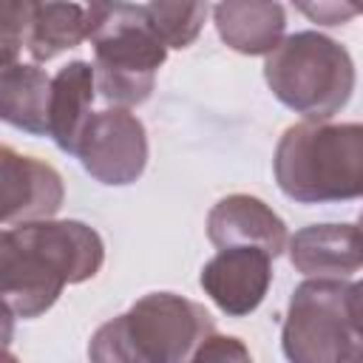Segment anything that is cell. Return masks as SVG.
<instances>
[{
	"label": "cell",
	"mask_w": 363,
	"mask_h": 363,
	"mask_svg": "<svg viewBox=\"0 0 363 363\" xmlns=\"http://www.w3.org/2000/svg\"><path fill=\"white\" fill-rule=\"evenodd\" d=\"M105 264V244L85 221H31L0 235V295L6 315L40 318L68 284L91 281Z\"/></svg>",
	"instance_id": "1"
},
{
	"label": "cell",
	"mask_w": 363,
	"mask_h": 363,
	"mask_svg": "<svg viewBox=\"0 0 363 363\" xmlns=\"http://www.w3.org/2000/svg\"><path fill=\"white\" fill-rule=\"evenodd\" d=\"M216 332L210 312L176 292H147L88 340L91 363H190Z\"/></svg>",
	"instance_id": "2"
},
{
	"label": "cell",
	"mask_w": 363,
	"mask_h": 363,
	"mask_svg": "<svg viewBox=\"0 0 363 363\" xmlns=\"http://www.w3.org/2000/svg\"><path fill=\"white\" fill-rule=\"evenodd\" d=\"M275 182L298 204L363 199V122H298L275 147Z\"/></svg>",
	"instance_id": "3"
},
{
	"label": "cell",
	"mask_w": 363,
	"mask_h": 363,
	"mask_svg": "<svg viewBox=\"0 0 363 363\" xmlns=\"http://www.w3.org/2000/svg\"><path fill=\"white\" fill-rule=\"evenodd\" d=\"M88 40L94 45V77L102 99L116 108L142 105L167 60V45L150 26L145 6L91 3Z\"/></svg>",
	"instance_id": "4"
},
{
	"label": "cell",
	"mask_w": 363,
	"mask_h": 363,
	"mask_svg": "<svg viewBox=\"0 0 363 363\" xmlns=\"http://www.w3.org/2000/svg\"><path fill=\"white\" fill-rule=\"evenodd\" d=\"M264 79L281 105L306 122H326L352 99L354 62L337 40L298 31L267 57Z\"/></svg>",
	"instance_id": "5"
},
{
	"label": "cell",
	"mask_w": 363,
	"mask_h": 363,
	"mask_svg": "<svg viewBox=\"0 0 363 363\" xmlns=\"http://www.w3.org/2000/svg\"><path fill=\"white\" fill-rule=\"evenodd\" d=\"M346 286L340 278H306L295 286L281 329V349L289 363H346L354 349Z\"/></svg>",
	"instance_id": "6"
},
{
	"label": "cell",
	"mask_w": 363,
	"mask_h": 363,
	"mask_svg": "<svg viewBox=\"0 0 363 363\" xmlns=\"http://www.w3.org/2000/svg\"><path fill=\"white\" fill-rule=\"evenodd\" d=\"M88 6L79 3H3L0 45L3 65H14L26 48L34 62H48L57 54L88 40Z\"/></svg>",
	"instance_id": "7"
},
{
	"label": "cell",
	"mask_w": 363,
	"mask_h": 363,
	"mask_svg": "<svg viewBox=\"0 0 363 363\" xmlns=\"http://www.w3.org/2000/svg\"><path fill=\"white\" fill-rule=\"evenodd\" d=\"M77 156L85 173H91L99 184H133L147 164V133L142 119L128 108H108L94 113Z\"/></svg>",
	"instance_id": "8"
},
{
	"label": "cell",
	"mask_w": 363,
	"mask_h": 363,
	"mask_svg": "<svg viewBox=\"0 0 363 363\" xmlns=\"http://www.w3.org/2000/svg\"><path fill=\"white\" fill-rule=\"evenodd\" d=\"M201 289L230 318L255 312L272 281V255L258 247L218 250L201 269Z\"/></svg>",
	"instance_id": "9"
},
{
	"label": "cell",
	"mask_w": 363,
	"mask_h": 363,
	"mask_svg": "<svg viewBox=\"0 0 363 363\" xmlns=\"http://www.w3.org/2000/svg\"><path fill=\"white\" fill-rule=\"evenodd\" d=\"M3 170V227L48 221L65 199L62 176L43 159L23 156L9 145L0 147Z\"/></svg>",
	"instance_id": "10"
},
{
	"label": "cell",
	"mask_w": 363,
	"mask_h": 363,
	"mask_svg": "<svg viewBox=\"0 0 363 363\" xmlns=\"http://www.w3.org/2000/svg\"><path fill=\"white\" fill-rule=\"evenodd\" d=\"M207 238L218 250L258 247L272 258H278L289 244L284 218L250 193H233L213 204L207 213Z\"/></svg>",
	"instance_id": "11"
},
{
	"label": "cell",
	"mask_w": 363,
	"mask_h": 363,
	"mask_svg": "<svg viewBox=\"0 0 363 363\" xmlns=\"http://www.w3.org/2000/svg\"><path fill=\"white\" fill-rule=\"evenodd\" d=\"M289 264L306 278H349L363 269V233L354 224H309L289 238Z\"/></svg>",
	"instance_id": "12"
},
{
	"label": "cell",
	"mask_w": 363,
	"mask_h": 363,
	"mask_svg": "<svg viewBox=\"0 0 363 363\" xmlns=\"http://www.w3.org/2000/svg\"><path fill=\"white\" fill-rule=\"evenodd\" d=\"M213 20L224 45L247 57H269L286 31V9L281 3L227 0L213 6Z\"/></svg>",
	"instance_id": "13"
},
{
	"label": "cell",
	"mask_w": 363,
	"mask_h": 363,
	"mask_svg": "<svg viewBox=\"0 0 363 363\" xmlns=\"http://www.w3.org/2000/svg\"><path fill=\"white\" fill-rule=\"evenodd\" d=\"M96 77L94 65L85 60H74L62 65L51 79V111H48V136L57 142L60 150L74 153L79 150L82 133L91 122Z\"/></svg>",
	"instance_id": "14"
},
{
	"label": "cell",
	"mask_w": 363,
	"mask_h": 363,
	"mask_svg": "<svg viewBox=\"0 0 363 363\" xmlns=\"http://www.w3.org/2000/svg\"><path fill=\"white\" fill-rule=\"evenodd\" d=\"M51 79L43 68L28 62L3 65L0 71V116L6 125L48 136V111H51Z\"/></svg>",
	"instance_id": "15"
},
{
	"label": "cell",
	"mask_w": 363,
	"mask_h": 363,
	"mask_svg": "<svg viewBox=\"0 0 363 363\" xmlns=\"http://www.w3.org/2000/svg\"><path fill=\"white\" fill-rule=\"evenodd\" d=\"M145 9L153 31L167 48H187L199 37L210 11L204 3H145Z\"/></svg>",
	"instance_id": "16"
},
{
	"label": "cell",
	"mask_w": 363,
	"mask_h": 363,
	"mask_svg": "<svg viewBox=\"0 0 363 363\" xmlns=\"http://www.w3.org/2000/svg\"><path fill=\"white\" fill-rule=\"evenodd\" d=\"M190 363H255L250 349L244 346L241 337H233V335H210L199 349L196 354L190 357Z\"/></svg>",
	"instance_id": "17"
},
{
	"label": "cell",
	"mask_w": 363,
	"mask_h": 363,
	"mask_svg": "<svg viewBox=\"0 0 363 363\" xmlns=\"http://www.w3.org/2000/svg\"><path fill=\"white\" fill-rule=\"evenodd\" d=\"M298 11H303L306 17H312L320 26H340L349 17L360 14L363 6H352V3H315V6H306V3H301Z\"/></svg>",
	"instance_id": "18"
},
{
	"label": "cell",
	"mask_w": 363,
	"mask_h": 363,
	"mask_svg": "<svg viewBox=\"0 0 363 363\" xmlns=\"http://www.w3.org/2000/svg\"><path fill=\"white\" fill-rule=\"evenodd\" d=\"M346 318H349L352 335L363 337V278L346 286Z\"/></svg>",
	"instance_id": "19"
},
{
	"label": "cell",
	"mask_w": 363,
	"mask_h": 363,
	"mask_svg": "<svg viewBox=\"0 0 363 363\" xmlns=\"http://www.w3.org/2000/svg\"><path fill=\"white\" fill-rule=\"evenodd\" d=\"M346 363H363V346H354L352 354L346 357Z\"/></svg>",
	"instance_id": "20"
},
{
	"label": "cell",
	"mask_w": 363,
	"mask_h": 363,
	"mask_svg": "<svg viewBox=\"0 0 363 363\" xmlns=\"http://www.w3.org/2000/svg\"><path fill=\"white\" fill-rule=\"evenodd\" d=\"M6 363H17V360L11 357V352H6Z\"/></svg>",
	"instance_id": "21"
},
{
	"label": "cell",
	"mask_w": 363,
	"mask_h": 363,
	"mask_svg": "<svg viewBox=\"0 0 363 363\" xmlns=\"http://www.w3.org/2000/svg\"><path fill=\"white\" fill-rule=\"evenodd\" d=\"M357 227H360V233H363V213H360V218H357Z\"/></svg>",
	"instance_id": "22"
}]
</instances>
